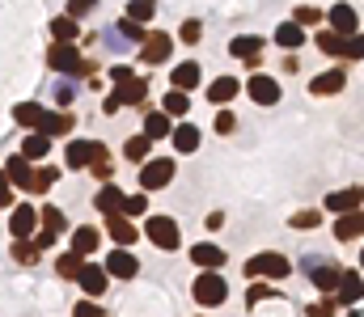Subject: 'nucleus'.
Segmentation results:
<instances>
[{
	"mask_svg": "<svg viewBox=\"0 0 364 317\" xmlns=\"http://www.w3.org/2000/svg\"><path fill=\"white\" fill-rule=\"evenodd\" d=\"M288 271H292V262H288L284 254H254V258L246 262V275H250V279H263V275H267V279H284Z\"/></svg>",
	"mask_w": 364,
	"mask_h": 317,
	"instance_id": "obj_1",
	"label": "nucleus"
},
{
	"mask_svg": "<svg viewBox=\"0 0 364 317\" xmlns=\"http://www.w3.org/2000/svg\"><path fill=\"white\" fill-rule=\"evenodd\" d=\"M111 81H115V97H119L123 106H136V101H144V93H148V85H144L132 68H123V64L111 72Z\"/></svg>",
	"mask_w": 364,
	"mask_h": 317,
	"instance_id": "obj_2",
	"label": "nucleus"
},
{
	"mask_svg": "<svg viewBox=\"0 0 364 317\" xmlns=\"http://www.w3.org/2000/svg\"><path fill=\"white\" fill-rule=\"evenodd\" d=\"M191 296L199 300V304H225V296H229V288H225V279L212 271V267H203V275L195 279V288H191Z\"/></svg>",
	"mask_w": 364,
	"mask_h": 317,
	"instance_id": "obj_3",
	"label": "nucleus"
},
{
	"mask_svg": "<svg viewBox=\"0 0 364 317\" xmlns=\"http://www.w3.org/2000/svg\"><path fill=\"white\" fill-rule=\"evenodd\" d=\"M170 182H174V156H152V161H144V170H140L144 190H161Z\"/></svg>",
	"mask_w": 364,
	"mask_h": 317,
	"instance_id": "obj_4",
	"label": "nucleus"
},
{
	"mask_svg": "<svg viewBox=\"0 0 364 317\" xmlns=\"http://www.w3.org/2000/svg\"><path fill=\"white\" fill-rule=\"evenodd\" d=\"M144 233H148V241L157 245V250H178V245H182V233H178V225H174L170 216H152V220L144 225Z\"/></svg>",
	"mask_w": 364,
	"mask_h": 317,
	"instance_id": "obj_5",
	"label": "nucleus"
},
{
	"mask_svg": "<svg viewBox=\"0 0 364 317\" xmlns=\"http://www.w3.org/2000/svg\"><path fill=\"white\" fill-rule=\"evenodd\" d=\"M47 64L56 68V72H85V64H81V51L72 47V42H56L47 51Z\"/></svg>",
	"mask_w": 364,
	"mask_h": 317,
	"instance_id": "obj_6",
	"label": "nucleus"
},
{
	"mask_svg": "<svg viewBox=\"0 0 364 317\" xmlns=\"http://www.w3.org/2000/svg\"><path fill=\"white\" fill-rule=\"evenodd\" d=\"M246 93H250V101H258V106H276V101H280V81L258 72V76L246 81Z\"/></svg>",
	"mask_w": 364,
	"mask_h": 317,
	"instance_id": "obj_7",
	"label": "nucleus"
},
{
	"mask_svg": "<svg viewBox=\"0 0 364 317\" xmlns=\"http://www.w3.org/2000/svg\"><path fill=\"white\" fill-rule=\"evenodd\" d=\"M106 271H111L115 279H136L140 262H136V254H132V250H111V254H106Z\"/></svg>",
	"mask_w": 364,
	"mask_h": 317,
	"instance_id": "obj_8",
	"label": "nucleus"
},
{
	"mask_svg": "<svg viewBox=\"0 0 364 317\" xmlns=\"http://www.w3.org/2000/svg\"><path fill=\"white\" fill-rule=\"evenodd\" d=\"M335 237H339V241H356V237H364V211H360V207L339 211V220H335Z\"/></svg>",
	"mask_w": 364,
	"mask_h": 317,
	"instance_id": "obj_9",
	"label": "nucleus"
},
{
	"mask_svg": "<svg viewBox=\"0 0 364 317\" xmlns=\"http://www.w3.org/2000/svg\"><path fill=\"white\" fill-rule=\"evenodd\" d=\"M318 47L326 51V56H335V60H351V38L339 34V30H322L318 34Z\"/></svg>",
	"mask_w": 364,
	"mask_h": 317,
	"instance_id": "obj_10",
	"label": "nucleus"
},
{
	"mask_svg": "<svg viewBox=\"0 0 364 317\" xmlns=\"http://www.w3.org/2000/svg\"><path fill=\"white\" fill-rule=\"evenodd\" d=\"M102 152V144H93V140H72L68 144V170H81V165H93V156Z\"/></svg>",
	"mask_w": 364,
	"mask_h": 317,
	"instance_id": "obj_11",
	"label": "nucleus"
},
{
	"mask_svg": "<svg viewBox=\"0 0 364 317\" xmlns=\"http://www.w3.org/2000/svg\"><path fill=\"white\" fill-rule=\"evenodd\" d=\"M38 211L34 207H13V216H9V233L13 237H34V229H38Z\"/></svg>",
	"mask_w": 364,
	"mask_h": 317,
	"instance_id": "obj_12",
	"label": "nucleus"
},
{
	"mask_svg": "<svg viewBox=\"0 0 364 317\" xmlns=\"http://www.w3.org/2000/svg\"><path fill=\"white\" fill-rule=\"evenodd\" d=\"M364 203V186H351V190H331L326 195V211H351V207H360Z\"/></svg>",
	"mask_w": 364,
	"mask_h": 317,
	"instance_id": "obj_13",
	"label": "nucleus"
},
{
	"mask_svg": "<svg viewBox=\"0 0 364 317\" xmlns=\"http://www.w3.org/2000/svg\"><path fill=\"white\" fill-rule=\"evenodd\" d=\"M106 279H111L106 267H81V275H77V284L85 288V296H102V292H106Z\"/></svg>",
	"mask_w": 364,
	"mask_h": 317,
	"instance_id": "obj_14",
	"label": "nucleus"
},
{
	"mask_svg": "<svg viewBox=\"0 0 364 317\" xmlns=\"http://www.w3.org/2000/svg\"><path fill=\"white\" fill-rule=\"evenodd\" d=\"M339 279H343V271L339 267H326V262H314V271H309V284H314L318 292H335Z\"/></svg>",
	"mask_w": 364,
	"mask_h": 317,
	"instance_id": "obj_15",
	"label": "nucleus"
},
{
	"mask_svg": "<svg viewBox=\"0 0 364 317\" xmlns=\"http://www.w3.org/2000/svg\"><path fill=\"white\" fill-rule=\"evenodd\" d=\"M326 17H331V30H339V34H347V38L360 34V22H356V9H351V5H335Z\"/></svg>",
	"mask_w": 364,
	"mask_h": 317,
	"instance_id": "obj_16",
	"label": "nucleus"
},
{
	"mask_svg": "<svg viewBox=\"0 0 364 317\" xmlns=\"http://www.w3.org/2000/svg\"><path fill=\"white\" fill-rule=\"evenodd\" d=\"M93 203H97L102 216H115V211H123V203H127V199H123V190H119V186H111V182H106V186H102V190L93 195Z\"/></svg>",
	"mask_w": 364,
	"mask_h": 317,
	"instance_id": "obj_17",
	"label": "nucleus"
},
{
	"mask_svg": "<svg viewBox=\"0 0 364 317\" xmlns=\"http://www.w3.org/2000/svg\"><path fill=\"white\" fill-rule=\"evenodd\" d=\"M106 229H111V237L119 241V245H132L140 233H136V225L127 220V211H115V216H106Z\"/></svg>",
	"mask_w": 364,
	"mask_h": 317,
	"instance_id": "obj_18",
	"label": "nucleus"
},
{
	"mask_svg": "<svg viewBox=\"0 0 364 317\" xmlns=\"http://www.w3.org/2000/svg\"><path fill=\"white\" fill-rule=\"evenodd\" d=\"M343 85H347V72L343 68H331V72H322V76H314V81H309V89H314V93H343Z\"/></svg>",
	"mask_w": 364,
	"mask_h": 317,
	"instance_id": "obj_19",
	"label": "nucleus"
},
{
	"mask_svg": "<svg viewBox=\"0 0 364 317\" xmlns=\"http://www.w3.org/2000/svg\"><path fill=\"white\" fill-rule=\"evenodd\" d=\"M170 47H174L170 34H148V38H144V60H148V64H166V60H170Z\"/></svg>",
	"mask_w": 364,
	"mask_h": 317,
	"instance_id": "obj_20",
	"label": "nucleus"
},
{
	"mask_svg": "<svg viewBox=\"0 0 364 317\" xmlns=\"http://www.w3.org/2000/svg\"><path fill=\"white\" fill-rule=\"evenodd\" d=\"M5 170H9V178H13L17 186H26V190H30V182H34V161H30L26 152L9 156V165H5Z\"/></svg>",
	"mask_w": 364,
	"mask_h": 317,
	"instance_id": "obj_21",
	"label": "nucleus"
},
{
	"mask_svg": "<svg viewBox=\"0 0 364 317\" xmlns=\"http://www.w3.org/2000/svg\"><path fill=\"white\" fill-rule=\"evenodd\" d=\"M191 258H195V267H221V262H225V250L221 245H212V241H199L195 250H191Z\"/></svg>",
	"mask_w": 364,
	"mask_h": 317,
	"instance_id": "obj_22",
	"label": "nucleus"
},
{
	"mask_svg": "<svg viewBox=\"0 0 364 317\" xmlns=\"http://www.w3.org/2000/svg\"><path fill=\"white\" fill-rule=\"evenodd\" d=\"M339 304H356L360 296H364V279L356 275V271H343V279H339Z\"/></svg>",
	"mask_w": 364,
	"mask_h": 317,
	"instance_id": "obj_23",
	"label": "nucleus"
},
{
	"mask_svg": "<svg viewBox=\"0 0 364 317\" xmlns=\"http://www.w3.org/2000/svg\"><path fill=\"white\" fill-rule=\"evenodd\" d=\"M233 56L237 60H246V64H258V56H263V38H254V34H246V38H233Z\"/></svg>",
	"mask_w": 364,
	"mask_h": 317,
	"instance_id": "obj_24",
	"label": "nucleus"
},
{
	"mask_svg": "<svg viewBox=\"0 0 364 317\" xmlns=\"http://www.w3.org/2000/svg\"><path fill=\"white\" fill-rule=\"evenodd\" d=\"M13 119H17L22 127H30V131H38V127H42V119H47V111H42V106H38V101H22V106H17V111H13Z\"/></svg>",
	"mask_w": 364,
	"mask_h": 317,
	"instance_id": "obj_25",
	"label": "nucleus"
},
{
	"mask_svg": "<svg viewBox=\"0 0 364 317\" xmlns=\"http://www.w3.org/2000/svg\"><path fill=\"white\" fill-rule=\"evenodd\" d=\"M276 42L288 47V51L305 47V26H301V22H284V26H276Z\"/></svg>",
	"mask_w": 364,
	"mask_h": 317,
	"instance_id": "obj_26",
	"label": "nucleus"
},
{
	"mask_svg": "<svg viewBox=\"0 0 364 317\" xmlns=\"http://www.w3.org/2000/svg\"><path fill=\"white\" fill-rule=\"evenodd\" d=\"M237 89H242V85H237L233 76H216L212 85H207V101H216V106H225L229 97H237Z\"/></svg>",
	"mask_w": 364,
	"mask_h": 317,
	"instance_id": "obj_27",
	"label": "nucleus"
},
{
	"mask_svg": "<svg viewBox=\"0 0 364 317\" xmlns=\"http://www.w3.org/2000/svg\"><path fill=\"white\" fill-rule=\"evenodd\" d=\"M170 136H174V148H178V152H195V148H199V127H195V123H178Z\"/></svg>",
	"mask_w": 364,
	"mask_h": 317,
	"instance_id": "obj_28",
	"label": "nucleus"
},
{
	"mask_svg": "<svg viewBox=\"0 0 364 317\" xmlns=\"http://www.w3.org/2000/svg\"><path fill=\"white\" fill-rule=\"evenodd\" d=\"M22 152L30 156V161H42V156L51 152V136H47V131H30L26 144H22Z\"/></svg>",
	"mask_w": 364,
	"mask_h": 317,
	"instance_id": "obj_29",
	"label": "nucleus"
},
{
	"mask_svg": "<svg viewBox=\"0 0 364 317\" xmlns=\"http://www.w3.org/2000/svg\"><path fill=\"white\" fill-rule=\"evenodd\" d=\"M77 34H81L77 17H56V22H51V38H56V42H77Z\"/></svg>",
	"mask_w": 364,
	"mask_h": 317,
	"instance_id": "obj_30",
	"label": "nucleus"
},
{
	"mask_svg": "<svg viewBox=\"0 0 364 317\" xmlns=\"http://www.w3.org/2000/svg\"><path fill=\"white\" fill-rule=\"evenodd\" d=\"M38 216H42V229H47L51 237H60V233L68 229V220H64V211H60V207H42Z\"/></svg>",
	"mask_w": 364,
	"mask_h": 317,
	"instance_id": "obj_31",
	"label": "nucleus"
},
{
	"mask_svg": "<svg viewBox=\"0 0 364 317\" xmlns=\"http://www.w3.org/2000/svg\"><path fill=\"white\" fill-rule=\"evenodd\" d=\"M81 267H85V254H81V250H72V254H64V258L56 262V271H60L64 279H77V275H81Z\"/></svg>",
	"mask_w": 364,
	"mask_h": 317,
	"instance_id": "obj_32",
	"label": "nucleus"
},
{
	"mask_svg": "<svg viewBox=\"0 0 364 317\" xmlns=\"http://www.w3.org/2000/svg\"><path fill=\"white\" fill-rule=\"evenodd\" d=\"M187 89H178V85H170V93H166V101H161V111L166 115H187Z\"/></svg>",
	"mask_w": 364,
	"mask_h": 317,
	"instance_id": "obj_33",
	"label": "nucleus"
},
{
	"mask_svg": "<svg viewBox=\"0 0 364 317\" xmlns=\"http://www.w3.org/2000/svg\"><path fill=\"white\" fill-rule=\"evenodd\" d=\"M170 131H174V127H170V115H166V111L144 119V136H152V140H161V136H170Z\"/></svg>",
	"mask_w": 364,
	"mask_h": 317,
	"instance_id": "obj_34",
	"label": "nucleus"
},
{
	"mask_svg": "<svg viewBox=\"0 0 364 317\" xmlns=\"http://www.w3.org/2000/svg\"><path fill=\"white\" fill-rule=\"evenodd\" d=\"M174 85H178V89H195V85H199V64H191V60L178 64V68H174Z\"/></svg>",
	"mask_w": 364,
	"mask_h": 317,
	"instance_id": "obj_35",
	"label": "nucleus"
},
{
	"mask_svg": "<svg viewBox=\"0 0 364 317\" xmlns=\"http://www.w3.org/2000/svg\"><path fill=\"white\" fill-rule=\"evenodd\" d=\"M72 250H81V254H93V250H97V229H93V225L77 229V233H72Z\"/></svg>",
	"mask_w": 364,
	"mask_h": 317,
	"instance_id": "obj_36",
	"label": "nucleus"
},
{
	"mask_svg": "<svg viewBox=\"0 0 364 317\" xmlns=\"http://www.w3.org/2000/svg\"><path fill=\"white\" fill-rule=\"evenodd\" d=\"M38 131H47V136H64V131H72V115H51V111H47V119H42Z\"/></svg>",
	"mask_w": 364,
	"mask_h": 317,
	"instance_id": "obj_37",
	"label": "nucleus"
},
{
	"mask_svg": "<svg viewBox=\"0 0 364 317\" xmlns=\"http://www.w3.org/2000/svg\"><path fill=\"white\" fill-rule=\"evenodd\" d=\"M148 148H152V136H132L127 140V161H144V156H148Z\"/></svg>",
	"mask_w": 364,
	"mask_h": 317,
	"instance_id": "obj_38",
	"label": "nucleus"
},
{
	"mask_svg": "<svg viewBox=\"0 0 364 317\" xmlns=\"http://www.w3.org/2000/svg\"><path fill=\"white\" fill-rule=\"evenodd\" d=\"M38 254H42V250H38L30 237H17V245H13V258H17V262H26V267H30V262H38Z\"/></svg>",
	"mask_w": 364,
	"mask_h": 317,
	"instance_id": "obj_39",
	"label": "nucleus"
},
{
	"mask_svg": "<svg viewBox=\"0 0 364 317\" xmlns=\"http://www.w3.org/2000/svg\"><path fill=\"white\" fill-rule=\"evenodd\" d=\"M51 186H56V170H34V182H30V195H47Z\"/></svg>",
	"mask_w": 364,
	"mask_h": 317,
	"instance_id": "obj_40",
	"label": "nucleus"
},
{
	"mask_svg": "<svg viewBox=\"0 0 364 317\" xmlns=\"http://www.w3.org/2000/svg\"><path fill=\"white\" fill-rule=\"evenodd\" d=\"M152 9H157V0H132V5H127V17L148 22V17H152Z\"/></svg>",
	"mask_w": 364,
	"mask_h": 317,
	"instance_id": "obj_41",
	"label": "nucleus"
},
{
	"mask_svg": "<svg viewBox=\"0 0 364 317\" xmlns=\"http://www.w3.org/2000/svg\"><path fill=\"white\" fill-rule=\"evenodd\" d=\"M123 211H127V216H144V211H148V195H144V190H140V195H127Z\"/></svg>",
	"mask_w": 364,
	"mask_h": 317,
	"instance_id": "obj_42",
	"label": "nucleus"
},
{
	"mask_svg": "<svg viewBox=\"0 0 364 317\" xmlns=\"http://www.w3.org/2000/svg\"><path fill=\"white\" fill-rule=\"evenodd\" d=\"M318 225H322L318 211H296V216H292V229H318Z\"/></svg>",
	"mask_w": 364,
	"mask_h": 317,
	"instance_id": "obj_43",
	"label": "nucleus"
},
{
	"mask_svg": "<svg viewBox=\"0 0 364 317\" xmlns=\"http://www.w3.org/2000/svg\"><path fill=\"white\" fill-rule=\"evenodd\" d=\"M93 174H97L102 182H106V178H111V156H106V148H102V152L93 156Z\"/></svg>",
	"mask_w": 364,
	"mask_h": 317,
	"instance_id": "obj_44",
	"label": "nucleus"
},
{
	"mask_svg": "<svg viewBox=\"0 0 364 317\" xmlns=\"http://www.w3.org/2000/svg\"><path fill=\"white\" fill-rule=\"evenodd\" d=\"M318 17H322V13H318V9H314V5H301V9H296V13H292V22H301V26H314V22H318Z\"/></svg>",
	"mask_w": 364,
	"mask_h": 317,
	"instance_id": "obj_45",
	"label": "nucleus"
},
{
	"mask_svg": "<svg viewBox=\"0 0 364 317\" xmlns=\"http://www.w3.org/2000/svg\"><path fill=\"white\" fill-rule=\"evenodd\" d=\"M9 182H13V178H9V170H0V207H9V203H13V190H9Z\"/></svg>",
	"mask_w": 364,
	"mask_h": 317,
	"instance_id": "obj_46",
	"label": "nucleus"
},
{
	"mask_svg": "<svg viewBox=\"0 0 364 317\" xmlns=\"http://www.w3.org/2000/svg\"><path fill=\"white\" fill-rule=\"evenodd\" d=\"M199 34H203V26H199V22L191 17V22L182 26V42H199Z\"/></svg>",
	"mask_w": 364,
	"mask_h": 317,
	"instance_id": "obj_47",
	"label": "nucleus"
},
{
	"mask_svg": "<svg viewBox=\"0 0 364 317\" xmlns=\"http://www.w3.org/2000/svg\"><path fill=\"white\" fill-rule=\"evenodd\" d=\"M216 131H221V136H229V131H237V119H233L229 111H225V115H216Z\"/></svg>",
	"mask_w": 364,
	"mask_h": 317,
	"instance_id": "obj_48",
	"label": "nucleus"
},
{
	"mask_svg": "<svg viewBox=\"0 0 364 317\" xmlns=\"http://www.w3.org/2000/svg\"><path fill=\"white\" fill-rule=\"evenodd\" d=\"M93 5H97V0H68V13L77 17V13H89Z\"/></svg>",
	"mask_w": 364,
	"mask_h": 317,
	"instance_id": "obj_49",
	"label": "nucleus"
},
{
	"mask_svg": "<svg viewBox=\"0 0 364 317\" xmlns=\"http://www.w3.org/2000/svg\"><path fill=\"white\" fill-rule=\"evenodd\" d=\"M351 60H364V34H351Z\"/></svg>",
	"mask_w": 364,
	"mask_h": 317,
	"instance_id": "obj_50",
	"label": "nucleus"
},
{
	"mask_svg": "<svg viewBox=\"0 0 364 317\" xmlns=\"http://www.w3.org/2000/svg\"><path fill=\"white\" fill-rule=\"evenodd\" d=\"M271 296V288H263V284H258V288H250V304H258V300H267Z\"/></svg>",
	"mask_w": 364,
	"mask_h": 317,
	"instance_id": "obj_51",
	"label": "nucleus"
},
{
	"mask_svg": "<svg viewBox=\"0 0 364 317\" xmlns=\"http://www.w3.org/2000/svg\"><path fill=\"white\" fill-rule=\"evenodd\" d=\"M77 313H81V317H97V304H93V300H81Z\"/></svg>",
	"mask_w": 364,
	"mask_h": 317,
	"instance_id": "obj_52",
	"label": "nucleus"
},
{
	"mask_svg": "<svg viewBox=\"0 0 364 317\" xmlns=\"http://www.w3.org/2000/svg\"><path fill=\"white\" fill-rule=\"evenodd\" d=\"M360 262H364V250H360Z\"/></svg>",
	"mask_w": 364,
	"mask_h": 317,
	"instance_id": "obj_53",
	"label": "nucleus"
}]
</instances>
